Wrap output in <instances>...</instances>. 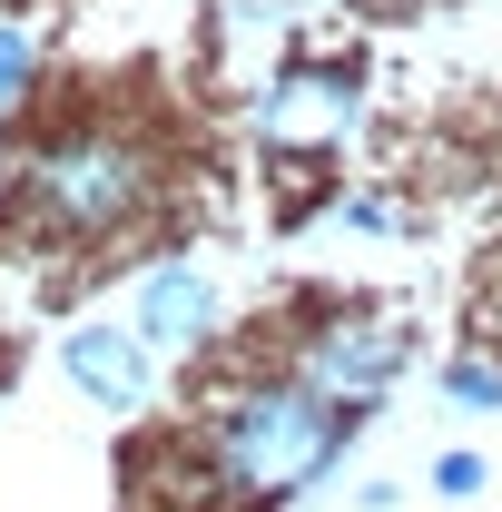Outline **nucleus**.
<instances>
[{
    "label": "nucleus",
    "mask_w": 502,
    "mask_h": 512,
    "mask_svg": "<svg viewBox=\"0 0 502 512\" xmlns=\"http://www.w3.org/2000/svg\"><path fill=\"white\" fill-rule=\"evenodd\" d=\"M345 434H355L345 404H325L306 375H266V384L217 394V414H207V463H217V483H227L237 503H296L315 473L345 453Z\"/></svg>",
    "instance_id": "1"
},
{
    "label": "nucleus",
    "mask_w": 502,
    "mask_h": 512,
    "mask_svg": "<svg viewBox=\"0 0 502 512\" xmlns=\"http://www.w3.org/2000/svg\"><path fill=\"white\" fill-rule=\"evenodd\" d=\"M148 188H158V168H148L138 138H119V128H69V138H50V148L20 158L10 217L40 227L50 247H109L128 217L148 207Z\"/></svg>",
    "instance_id": "2"
},
{
    "label": "nucleus",
    "mask_w": 502,
    "mask_h": 512,
    "mask_svg": "<svg viewBox=\"0 0 502 512\" xmlns=\"http://www.w3.org/2000/svg\"><path fill=\"white\" fill-rule=\"evenodd\" d=\"M404 355H414V335L375 306H345V316H325L306 335V355H296V375L325 394V404H345V414H365L384 384L404 375Z\"/></svg>",
    "instance_id": "3"
},
{
    "label": "nucleus",
    "mask_w": 502,
    "mask_h": 512,
    "mask_svg": "<svg viewBox=\"0 0 502 512\" xmlns=\"http://www.w3.org/2000/svg\"><path fill=\"white\" fill-rule=\"evenodd\" d=\"M138 335H148V355H188L217 335V276L188 266V256H158L148 276H138Z\"/></svg>",
    "instance_id": "4"
},
{
    "label": "nucleus",
    "mask_w": 502,
    "mask_h": 512,
    "mask_svg": "<svg viewBox=\"0 0 502 512\" xmlns=\"http://www.w3.org/2000/svg\"><path fill=\"white\" fill-rule=\"evenodd\" d=\"M355 128V79L345 69H296L276 99H266V148L276 158H315Z\"/></svg>",
    "instance_id": "5"
},
{
    "label": "nucleus",
    "mask_w": 502,
    "mask_h": 512,
    "mask_svg": "<svg viewBox=\"0 0 502 512\" xmlns=\"http://www.w3.org/2000/svg\"><path fill=\"white\" fill-rule=\"evenodd\" d=\"M60 365L69 384L89 394V404H109V414H128V404H148V335L138 325H69L60 335Z\"/></svg>",
    "instance_id": "6"
},
{
    "label": "nucleus",
    "mask_w": 502,
    "mask_h": 512,
    "mask_svg": "<svg viewBox=\"0 0 502 512\" xmlns=\"http://www.w3.org/2000/svg\"><path fill=\"white\" fill-rule=\"evenodd\" d=\"M443 394L473 404V414H502V365L493 355H463V365H443Z\"/></svg>",
    "instance_id": "7"
},
{
    "label": "nucleus",
    "mask_w": 502,
    "mask_h": 512,
    "mask_svg": "<svg viewBox=\"0 0 502 512\" xmlns=\"http://www.w3.org/2000/svg\"><path fill=\"white\" fill-rule=\"evenodd\" d=\"M30 60H40V40H30L20 20H0V109H20V89H30Z\"/></svg>",
    "instance_id": "8"
},
{
    "label": "nucleus",
    "mask_w": 502,
    "mask_h": 512,
    "mask_svg": "<svg viewBox=\"0 0 502 512\" xmlns=\"http://www.w3.org/2000/svg\"><path fill=\"white\" fill-rule=\"evenodd\" d=\"M434 493H453V503L483 493V463H473V453H443V463H434Z\"/></svg>",
    "instance_id": "9"
}]
</instances>
